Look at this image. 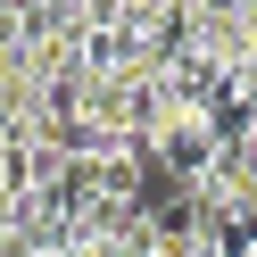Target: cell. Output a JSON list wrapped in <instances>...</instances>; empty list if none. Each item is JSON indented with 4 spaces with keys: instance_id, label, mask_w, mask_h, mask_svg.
<instances>
[{
    "instance_id": "6da1fadb",
    "label": "cell",
    "mask_w": 257,
    "mask_h": 257,
    "mask_svg": "<svg viewBox=\"0 0 257 257\" xmlns=\"http://www.w3.org/2000/svg\"><path fill=\"white\" fill-rule=\"evenodd\" d=\"M232 133H240V150L257 158V108H240V124H232Z\"/></svg>"
}]
</instances>
